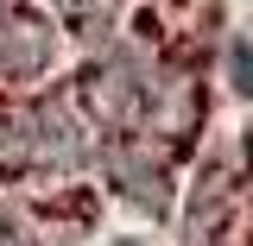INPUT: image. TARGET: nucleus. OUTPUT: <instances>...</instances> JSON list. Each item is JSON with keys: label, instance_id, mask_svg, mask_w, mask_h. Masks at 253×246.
Returning <instances> with one entry per match:
<instances>
[{"label": "nucleus", "instance_id": "8", "mask_svg": "<svg viewBox=\"0 0 253 246\" xmlns=\"http://www.w3.org/2000/svg\"><path fill=\"white\" fill-rule=\"evenodd\" d=\"M0 6H6V0H0Z\"/></svg>", "mask_w": 253, "mask_h": 246}, {"label": "nucleus", "instance_id": "5", "mask_svg": "<svg viewBox=\"0 0 253 246\" xmlns=\"http://www.w3.org/2000/svg\"><path fill=\"white\" fill-rule=\"evenodd\" d=\"M121 13L126 0H51V26L70 32L76 44H95V51L121 32Z\"/></svg>", "mask_w": 253, "mask_h": 246}, {"label": "nucleus", "instance_id": "1", "mask_svg": "<svg viewBox=\"0 0 253 246\" xmlns=\"http://www.w3.org/2000/svg\"><path fill=\"white\" fill-rule=\"evenodd\" d=\"M158 70H165V57H158L146 38H108V44L76 70L70 101H76V114L89 120L95 139H126V133H139L146 101H152V89H158Z\"/></svg>", "mask_w": 253, "mask_h": 246}, {"label": "nucleus", "instance_id": "9", "mask_svg": "<svg viewBox=\"0 0 253 246\" xmlns=\"http://www.w3.org/2000/svg\"><path fill=\"white\" fill-rule=\"evenodd\" d=\"M121 246H126V240H121Z\"/></svg>", "mask_w": 253, "mask_h": 246}, {"label": "nucleus", "instance_id": "3", "mask_svg": "<svg viewBox=\"0 0 253 246\" xmlns=\"http://www.w3.org/2000/svg\"><path fill=\"white\" fill-rule=\"evenodd\" d=\"M95 164L108 171V183L121 189L133 209H146V215H165L171 209V171H165V152H158L152 139H139V133L101 139L95 145Z\"/></svg>", "mask_w": 253, "mask_h": 246}, {"label": "nucleus", "instance_id": "6", "mask_svg": "<svg viewBox=\"0 0 253 246\" xmlns=\"http://www.w3.org/2000/svg\"><path fill=\"white\" fill-rule=\"evenodd\" d=\"M26 171V101L0 89V177H19Z\"/></svg>", "mask_w": 253, "mask_h": 246}, {"label": "nucleus", "instance_id": "7", "mask_svg": "<svg viewBox=\"0 0 253 246\" xmlns=\"http://www.w3.org/2000/svg\"><path fill=\"white\" fill-rule=\"evenodd\" d=\"M0 246H32L26 215H19V209H6V202H0Z\"/></svg>", "mask_w": 253, "mask_h": 246}, {"label": "nucleus", "instance_id": "2", "mask_svg": "<svg viewBox=\"0 0 253 246\" xmlns=\"http://www.w3.org/2000/svg\"><path fill=\"white\" fill-rule=\"evenodd\" d=\"M95 139L89 120L76 114V101L70 89H51L26 101V171H51V177H70V171H83L95 158Z\"/></svg>", "mask_w": 253, "mask_h": 246}, {"label": "nucleus", "instance_id": "4", "mask_svg": "<svg viewBox=\"0 0 253 246\" xmlns=\"http://www.w3.org/2000/svg\"><path fill=\"white\" fill-rule=\"evenodd\" d=\"M57 63V26L51 13L6 0L0 6V89H26L38 76H51Z\"/></svg>", "mask_w": 253, "mask_h": 246}]
</instances>
